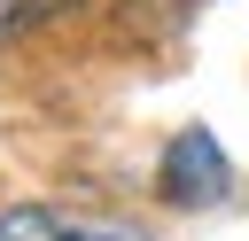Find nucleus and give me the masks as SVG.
<instances>
[{
  "label": "nucleus",
  "mask_w": 249,
  "mask_h": 241,
  "mask_svg": "<svg viewBox=\"0 0 249 241\" xmlns=\"http://www.w3.org/2000/svg\"><path fill=\"white\" fill-rule=\"evenodd\" d=\"M0 241H148V233L124 218L62 210V202H16V210H0Z\"/></svg>",
  "instance_id": "obj_2"
},
{
  "label": "nucleus",
  "mask_w": 249,
  "mask_h": 241,
  "mask_svg": "<svg viewBox=\"0 0 249 241\" xmlns=\"http://www.w3.org/2000/svg\"><path fill=\"white\" fill-rule=\"evenodd\" d=\"M226 148L202 132V124H187V132H171V148H163V171H156V187H163V202L171 210H202V202H218L226 194Z\"/></svg>",
  "instance_id": "obj_1"
},
{
  "label": "nucleus",
  "mask_w": 249,
  "mask_h": 241,
  "mask_svg": "<svg viewBox=\"0 0 249 241\" xmlns=\"http://www.w3.org/2000/svg\"><path fill=\"white\" fill-rule=\"evenodd\" d=\"M31 16H39V0H0V31H23Z\"/></svg>",
  "instance_id": "obj_3"
}]
</instances>
